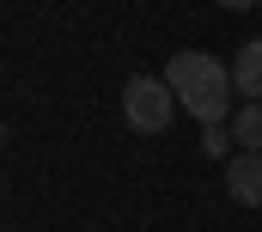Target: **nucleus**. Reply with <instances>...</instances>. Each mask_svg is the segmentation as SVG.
I'll use <instances>...</instances> for the list:
<instances>
[{
    "label": "nucleus",
    "mask_w": 262,
    "mask_h": 232,
    "mask_svg": "<svg viewBox=\"0 0 262 232\" xmlns=\"http://www.w3.org/2000/svg\"><path fill=\"white\" fill-rule=\"evenodd\" d=\"M226 12H250V6H262V0H220Z\"/></svg>",
    "instance_id": "obj_7"
},
{
    "label": "nucleus",
    "mask_w": 262,
    "mask_h": 232,
    "mask_svg": "<svg viewBox=\"0 0 262 232\" xmlns=\"http://www.w3.org/2000/svg\"><path fill=\"white\" fill-rule=\"evenodd\" d=\"M232 141L244 153H262V104H244V110L232 116Z\"/></svg>",
    "instance_id": "obj_5"
},
{
    "label": "nucleus",
    "mask_w": 262,
    "mask_h": 232,
    "mask_svg": "<svg viewBox=\"0 0 262 232\" xmlns=\"http://www.w3.org/2000/svg\"><path fill=\"white\" fill-rule=\"evenodd\" d=\"M226 189H232V202H244V208H262V153H232L226 159Z\"/></svg>",
    "instance_id": "obj_3"
},
{
    "label": "nucleus",
    "mask_w": 262,
    "mask_h": 232,
    "mask_svg": "<svg viewBox=\"0 0 262 232\" xmlns=\"http://www.w3.org/2000/svg\"><path fill=\"white\" fill-rule=\"evenodd\" d=\"M201 153H207V159H232V128H226V122H207V128H201Z\"/></svg>",
    "instance_id": "obj_6"
},
{
    "label": "nucleus",
    "mask_w": 262,
    "mask_h": 232,
    "mask_svg": "<svg viewBox=\"0 0 262 232\" xmlns=\"http://www.w3.org/2000/svg\"><path fill=\"white\" fill-rule=\"evenodd\" d=\"M232 92L244 104H262V37H250L238 49V61H232Z\"/></svg>",
    "instance_id": "obj_4"
},
{
    "label": "nucleus",
    "mask_w": 262,
    "mask_h": 232,
    "mask_svg": "<svg viewBox=\"0 0 262 232\" xmlns=\"http://www.w3.org/2000/svg\"><path fill=\"white\" fill-rule=\"evenodd\" d=\"M171 110H177V92L159 80V73H134L122 86V122L134 134H165L171 128Z\"/></svg>",
    "instance_id": "obj_2"
},
{
    "label": "nucleus",
    "mask_w": 262,
    "mask_h": 232,
    "mask_svg": "<svg viewBox=\"0 0 262 232\" xmlns=\"http://www.w3.org/2000/svg\"><path fill=\"white\" fill-rule=\"evenodd\" d=\"M0 141H6V122H0Z\"/></svg>",
    "instance_id": "obj_8"
},
{
    "label": "nucleus",
    "mask_w": 262,
    "mask_h": 232,
    "mask_svg": "<svg viewBox=\"0 0 262 232\" xmlns=\"http://www.w3.org/2000/svg\"><path fill=\"white\" fill-rule=\"evenodd\" d=\"M165 86L177 92V110H189L207 128V122H226L232 110V67L226 61H213L207 49H177V55L165 61Z\"/></svg>",
    "instance_id": "obj_1"
}]
</instances>
